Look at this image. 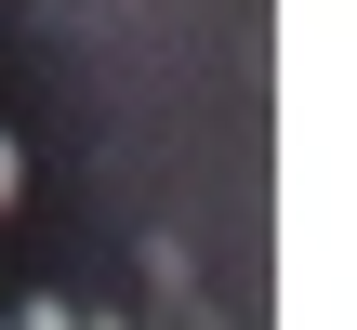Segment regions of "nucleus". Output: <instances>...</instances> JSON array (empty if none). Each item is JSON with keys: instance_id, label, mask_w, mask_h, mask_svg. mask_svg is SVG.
Here are the masks:
<instances>
[{"instance_id": "obj_1", "label": "nucleus", "mask_w": 357, "mask_h": 330, "mask_svg": "<svg viewBox=\"0 0 357 330\" xmlns=\"http://www.w3.org/2000/svg\"><path fill=\"white\" fill-rule=\"evenodd\" d=\"M13 185H26V146H13V132H0V212H13Z\"/></svg>"}, {"instance_id": "obj_2", "label": "nucleus", "mask_w": 357, "mask_h": 330, "mask_svg": "<svg viewBox=\"0 0 357 330\" xmlns=\"http://www.w3.org/2000/svg\"><path fill=\"white\" fill-rule=\"evenodd\" d=\"M66 330H132V317H66Z\"/></svg>"}]
</instances>
